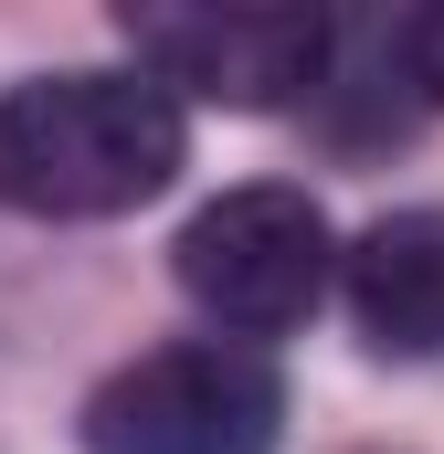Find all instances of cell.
<instances>
[{
	"mask_svg": "<svg viewBox=\"0 0 444 454\" xmlns=\"http://www.w3.org/2000/svg\"><path fill=\"white\" fill-rule=\"evenodd\" d=\"M191 127L148 74H32L0 96V201L43 223H107L180 180Z\"/></svg>",
	"mask_w": 444,
	"mask_h": 454,
	"instance_id": "cell-1",
	"label": "cell"
},
{
	"mask_svg": "<svg viewBox=\"0 0 444 454\" xmlns=\"http://www.w3.org/2000/svg\"><path fill=\"white\" fill-rule=\"evenodd\" d=\"M170 264H180V296L233 328V339H286V328H307L318 317V296H329V212L307 201V191H286V180H254V191H222L191 212V232L170 243Z\"/></svg>",
	"mask_w": 444,
	"mask_h": 454,
	"instance_id": "cell-2",
	"label": "cell"
},
{
	"mask_svg": "<svg viewBox=\"0 0 444 454\" xmlns=\"http://www.w3.org/2000/svg\"><path fill=\"white\" fill-rule=\"evenodd\" d=\"M286 380L243 339H180L127 359L85 402V454H275Z\"/></svg>",
	"mask_w": 444,
	"mask_h": 454,
	"instance_id": "cell-3",
	"label": "cell"
},
{
	"mask_svg": "<svg viewBox=\"0 0 444 454\" xmlns=\"http://www.w3.org/2000/svg\"><path fill=\"white\" fill-rule=\"evenodd\" d=\"M127 43L148 85L212 96V106H297L329 74V21L297 0H233V11H127Z\"/></svg>",
	"mask_w": 444,
	"mask_h": 454,
	"instance_id": "cell-4",
	"label": "cell"
},
{
	"mask_svg": "<svg viewBox=\"0 0 444 454\" xmlns=\"http://www.w3.org/2000/svg\"><path fill=\"white\" fill-rule=\"evenodd\" d=\"M349 317L392 359H434L444 348V212H392V223L360 232V254H349Z\"/></svg>",
	"mask_w": 444,
	"mask_h": 454,
	"instance_id": "cell-5",
	"label": "cell"
},
{
	"mask_svg": "<svg viewBox=\"0 0 444 454\" xmlns=\"http://www.w3.org/2000/svg\"><path fill=\"white\" fill-rule=\"evenodd\" d=\"M402 64H413V85L444 106V11H424V21H402Z\"/></svg>",
	"mask_w": 444,
	"mask_h": 454,
	"instance_id": "cell-6",
	"label": "cell"
}]
</instances>
